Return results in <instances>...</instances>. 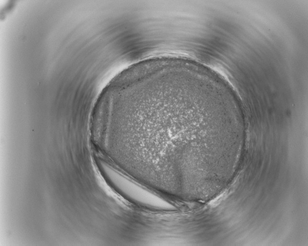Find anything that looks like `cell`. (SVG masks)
I'll list each match as a JSON object with an SVG mask.
<instances>
[{
	"mask_svg": "<svg viewBox=\"0 0 308 246\" xmlns=\"http://www.w3.org/2000/svg\"><path fill=\"white\" fill-rule=\"evenodd\" d=\"M104 171L112 177L119 191L125 197L136 203L149 207L167 209L172 205L148 189L133 182L107 164H102Z\"/></svg>",
	"mask_w": 308,
	"mask_h": 246,
	"instance_id": "7a4b0ae2",
	"label": "cell"
},
{
	"mask_svg": "<svg viewBox=\"0 0 308 246\" xmlns=\"http://www.w3.org/2000/svg\"><path fill=\"white\" fill-rule=\"evenodd\" d=\"M196 74L185 68L147 74L122 91L114 110V118L124 120L120 143L133 171L147 182L186 194L199 168L203 138L232 124L231 117L200 106Z\"/></svg>",
	"mask_w": 308,
	"mask_h": 246,
	"instance_id": "6da1fadb",
	"label": "cell"
}]
</instances>
